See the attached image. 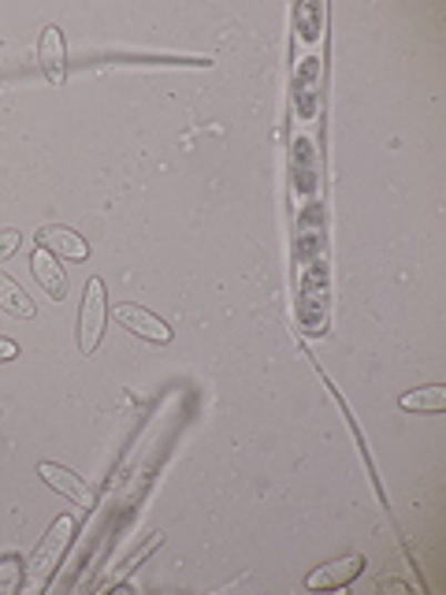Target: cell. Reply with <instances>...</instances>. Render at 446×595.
Wrapping results in <instances>:
<instances>
[{
    "mask_svg": "<svg viewBox=\"0 0 446 595\" xmlns=\"http://www.w3.org/2000/svg\"><path fill=\"white\" fill-rule=\"evenodd\" d=\"M327 316H332V275H327V261L316 258L302 269V283H297V324L302 332L321 335L327 332Z\"/></svg>",
    "mask_w": 446,
    "mask_h": 595,
    "instance_id": "cell-1",
    "label": "cell"
},
{
    "mask_svg": "<svg viewBox=\"0 0 446 595\" xmlns=\"http://www.w3.org/2000/svg\"><path fill=\"white\" fill-rule=\"evenodd\" d=\"M71 539H74V517H71V514H60V517L49 525V533L41 536V544L34 547V555H30L27 584H23V588H30V592H45V588H49L52 573L60 569L63 555L71 551Z\"/></svg>",
    "mask_w": 446,
    "mask_h": 595,
    "instance_id": "cell-2",
    "label": "cell"
},
{
    "mask_svg": "<svg viewBox=\"0 0 446 595\" xmlns=\"http://www.w3.org/2000/svg\"><path fill=\"white\" fill-rule=\"evenodd\" d=\"M104 321H109V294H104V280L90 275L87 291H82V305H79V350L82 354H93V350L101 346Z\"/></svg>",
    "mask_w": 446,
    "mask_h": 595,
    "instance_id": "cell-3",
    "label": "cell"
},
{
    "mask_svg": "<svg viewBox=\"0 0 446 595\" xmlns=\"http://www.w3.org/2000/svg\"><path fill=\"white\" fill-rule=\"evenodd\" d=\"M321 79H324V60L316 57H305L302 63L294 68V109H297V120H316L321 115Z\"/></svg>",
    "mask_w": 446,
    "mask_h": 595,
    "instance_id": "cell-4",
    "label": "cell"
},
{
    "mask_svg": "<svg viewBox=\"0 0 446 595\" xmlns=\"http://www.w3.org/2000/svg\"><path fill=\"white\" fill-rule=\"evenodd\" d=\"M324 239H327V216L324 209L316 205H305L297 212V242H294V258L302 264H310L316 258H324Z\"/></svg>",
    "mask_w": 446,
    "mask_h": 595,
    "instance_id": "cell-5",
    "label": "cell"
},
{
    "mask_svg": "<svg viewBox=\"0 0 446 595\" xmlns=\"http://www.w3.org/2000/svg\"><path fill=\"white\" fill-rule=\"evenodd\" d=\"M361 573H365V555H343L335 562L316 566L310 577H305V588L310 592H338V588H346V584H354Z\"/></svg>",
    "mask_w": 446,
    "mask_h": 595,
    "instance_id": "cell-6",
    "label": "cell"
},
{
    "mask_svg": "<svg viewBox=\"0 0 446 595\" xmlns=\"http://www.w3.org/2000/svg\"><path fill=\"white\" fill-rule=\"evenodd\" d=\"M38 473H41V481H45L52 492H60L68 503H74L79 510H93V503H98V495H93V487L82 481L79 473H71V470H63V465H57V462H41L38 465Z\"/></svg>",
    "mask_w": 446,
    "mask_h": 595,
    "instance_id": "cell-7",
    "label": "cell"
},
{
    "mask_svg": "<svg viewBox=\"0 0 446 595\" xmlns=\"http://www.w3.org/2000/svg\"><path fill=\"white\" fill-rule=\"evenodd\" d=\"M115 321H120L126 332H134L138 339H149V343H172V327H168L161 316L149 313L145 305H134V302H120L115 310H109Z\"/></svg>",
    "mask_w": 446,
    "mask_h": 595,
    "instance_id": "cell-8",
    "label": "cell"
},
{
    "mask_svg": "<svg viewBox=\"0 0 446 595\" xmlns=\"http://www.w3.org/2000/svg\"><path fill=\"white\" fill-rule=\"evenodd\" d=\"M38 68L52 87H63V79H68V41L57 23H49L38 38Z\"/></svg>",
    "mask_w": 446,
    "mask_h": 595,
    "instance_id": "cell-9",
    "label": "cell"
},
{
    "mask_svg": "<svg viewBox=\"0 0 446 595\" xmlns=\"http://www.w3.org/2000/svg\"><path fill=\"white\" fill-rule=\"evenodd\" d=\"M291 179H294V194H302V198H313L316 186H321V175H316V142H313V134L294 138Z\"/></svg>",
    "mask_w": 446,
    "mask_h": 595,
    "instance_id": "cell-10",
    "label": "cell"
},
{
    "mask_svg": "<svg viewBox=\"0 0 446 595\" xmlns=\"http://www.w3.org/2000/svg\"><path fill=\"white\" fill-rule=\"evenodd\" d=\"M30 272H34V280L41 283V291H45L52 302H63V298H68V272L60 269L57 253L38 246L34 253H30Z\"/></svg>",
    "mask_w": 446,
    "mask_h": 595,
    "instance_id": "cell-11",
    "label": "cell"
},
{
    "mask_svg": "<svg viewBox=\"0 0 446 595\" xmlns=\"http://www.w3.org/2000/svg\"><path fill=\"white\" fill-rule=\"evenodd\" d=\"M38 246L57 253L60 261H87L90 258L87 239H82L79 231H71V228H60V223H49V228L38 231Z\"/></svg>",
    "mask_w": 446,
    "mask_h": 595,
    "instance_id": "cell-12",
    "label": "cell"
},
{
    "mask_svg": "<svg viewBox=\"0 0 446 595\" xmlns=\"http://www.w3.org/2000/svg\"><path fill=\"white\" fill-rule=\"evenodd\" d=\"M398 406L409 410V413H432V417H439V413L446 410V387L432 384V387L406 391V395L398 399Z\"/></svg>",
    "mask_w": 446,
    "mask_h": 595,
    "instance_id": "cell-13",
    "label": "cell"
},
{
    "mask_svg": "<svg viewBox=\"0 0 446 595\" xmlns=\"http://www.w3.org/2000/svg\"><path fill=\"white\" fill-rule=\"evenodd\" d=\"M0 310L19 316V321H34V313H38L23 286H19L12 275H4V272H0Z\"/></svg>",
    "mask_w": 446,
    "mask_h": 595,
    "instance_id": "cell-14",
    "label": "cell"
},
{
    "mask_svg": "<svg viewBox=\"0 0 446 595\" xmlns=\"http://www.w3.org/2000/svg\"><path fill=\"white\" fill-rule=\"evenodd\" d=\"M321 19H324V8L321 4H302L294 8V34L302 41H321Z\"/></svg>",
    "mask_w": 446,
    "mask_h": 595,
    "instance_id": "cell-15",
    "label": "cell"
},
{
    "mask_svg": "<svg viewBox=\"0 0 446 595\" xmlns=\"http://www.w3.org/2000/svg\"><path fill=\"white\" fill-rule=\"evenodd\" d=\"M27 584V562L19 555H4L0 558V595H16L23 592Z\"/></svg>",
    "mask_w": 446,
    "mask_h": 595,
    "instance_id": "cell-16",
    "label": "cell"
},
{
    "mask_svg": "<svg viewBox=\"0 0 446 595\" xmlns=\"http://www.w3.org/2000/svg\"><path fill=\"white\" fill-rule=\"evenodd\" d=\"M161 544H164V536H153V539H149V544H145V547H138V551H134V555H131V558H126V562H123V566H120V573H115V577H112V581H104V584H101V588H115V584H120V588H123V581H126V577H131V573H134L138 566H142V562H145L149 555H153V551H156V547H161Z\"/></svg>",
    "mask_w": 446,
    "mask_h": 595,
    "instance_id": "cell-17",
    "label": "cell"
},
{
    "mask_svg": "<svg viewBox=\"0 0 446 595\" xmlns=\"http://www.w3.org/2000/svg\"><path fill=\"white\" fill-rule=\"evenodd\" d=\"M19 246H23V235H19V231H0V264H4L8 258H16L19 253Z\"/></svg>",
    "mask_w": 446,
    "mask_h": 595,
    "instance_id": "cell-18",
    "label": "cell"
},
{
    "mask_svg": "<svg viewBox=\"0 0 446 595\" xmlns=\"http://www.w3.org/2000/svg\"><path fill=\"white\" fill-rule=\"evenodd\" d=\"M16 357H19V343L8 335H0V365H4V361H16Z\"/></svg>",
    "mask_w": 446,
    "mask_h": 595,
    "instance_id": "cell-19",
    "label": "cell"
}]
</instances>
